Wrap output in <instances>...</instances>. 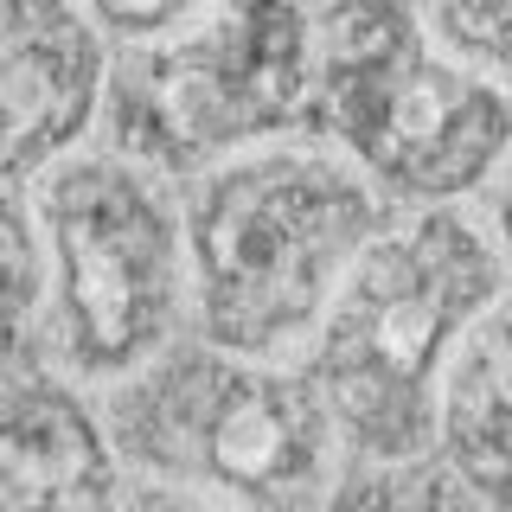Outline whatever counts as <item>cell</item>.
I'll use <instances>...</instances> for the list:
<instances>
[{
	"instance_id": "obj_14",
	"label": "cell",
	"mask_w": 512,
	"mask_h": 512,
	"mask_svg": "<svg viewBox=\"0 0 512 512\" xmlns=\"http://www.w3.org/2000/svg\"><path fill=\"white\" fill-rule=\"evenodd\" d=\"M77 7L116 45H128V39H148V32H167L173 20H186L199 0H77Z\"/></svg>"
},
{
	"instance_id": "obj_10",
	"label": "cell",
	"mask_w": 512,
	"mask_h": 512,
	"mask_svg": "<svg viewBox=\"0 0 512 512\" xmlns=\"http://www.w3.org/2000/svg\"><path fill=\"white\" fill-rule=\"evenodd\" d=\"M436 461L487 512H512V423L480 410H442L436 416Z\"/></svg>"
},
{
	"instance_id": "obj_16",
	"label": "cell",
	"mask_w": 512,
	"mask_h": 512,
	"mask_svg": "<svg viewBox=\"0 0 512 512\" xmlns=\"http://www.w3.org/2000/svg\"><path fill=\"white\" fill-rule=\"evenodd\" d=\"M26 359H52L45 308H20V301H0V365H26Z\"/></svg>"
},
{
	"instance_id": "obj_6",
	"label": "cell",
	"mask_w": 512,
	"mask_h": 512,
	"mask_svg": "<svg viewBox=\"0 0 512 512\" xmlns=\"http://www.w3.org/2000/svg\"><path fill=\"white\" fill-rule=\"evenodd\" d=\"M314 0H199L167 32L109 52L96 135L167 180L308 122Z\"/></svg>"
},
{
	"instance_id": "obj_2",
	"label": "cell",
	"mask_w": 512,
	"mask_h": 512,
	"mask_svg": "<svg viewBox=\"0 0 512 512\" xmlns=\"http://www.w3.org/2000/svg\"><path fill=\"white\" fill-rule=\"evenodd\" d=\"M192 333L256 359H301L346 269L397 212L320 135H276L192 173Z\"/></svg>"
},
{
	"instance_id": "obj_8",
	"label": "cell",
	"mask_w": 512,
	"mask_h": 512,
	"mask_svg": "<svg viewBox=\"0 0 512 512\" xmlns=\"http://www.w3.org/2000/svg\"><path fill=\"white\" fill-rule=\"evenodd\" d=\"M122 461L96 423V404L52 359L0 365V500H39L109 480Z\"/></svg>"
},
{
	"instance_id": "obj_4",
	"label": "cell",
	"mask_w": 512,
	"mask_h": 512,
	"mask_svg": "<svg viewBox=\"0 0 512 512\" xmlns=\"http://www.w3.org/2000/svg\"><path fill=\"white\" fill-rule=\"evenodd\" d=\"M301 135L359 160L391 205H474L512 154V84L448 52L423 0H314Z\"/></svg>"
},
{
	"instance_id": "obj_13",
	"label": "cell",
	"mask_w": 512,
	"mask_h": 512,
	"mask_svg": "<svg viewBox=\"0 0 512 512\" xmlns=\"http://www.w3.org/2000/svg\"><path fill=\"white\" fill-rule=\"evenodd\" d=\"M391 487H397V512H487L436 461V448H429V455H410V461H391Z\"/></svg>"
},
{
	"instance_id": "obj_11",
	"label": "cell",
	"mask_w": 512,
	"mask_h": 512,
	"mask_svg": "<svg viewBox=\"0 0 512 512\" xmlns=\"http://www.w3.org/2000/svg\"><path fill=\"white\" fill-rule=\"evenodd\" d=\"M423 13L448 52L512 84V0H423Z\"/></svg>"
},
{
	"instance_id": "obj_1",
	"label": "cell",
	"mask_w": 512,
	"mask_h": 512,
	"mask_svg": "<svg viewBox=\"0 0 512 512\" xmlns=\"http://www.w3.org/2000/svg\"><path fill=\"white\" fill-rule=\"evenodd\" d=\"M506 288L480 205H397L378 224L301 352L352 461L429 455L448 352Z\"/></svg>"
},
{
	"instance_id": "obj_15",
	"label": "cell",
	"mask_w": 512,
	"mask_h": 512,
	"mask_svg": "<svg viewBox=\"0 0 512 512\" xmlns=\"http://www.w3.org/2000/svg\"><path fill=\"white\" fill-rule=\"evenodd\" d=\"M320 512H397V487H391V461H346L340 487L327 493Z\"/></svg>"
},
{
	"instance_id": "obj_17",
	"label": "cell",
	"mask_w": 512,
	"mask_h": 512,
	"mask_svg": "<svg viewBox=\"0 0 512 512\" xmlns=\"http://www.w3.org/2000/svg\"><path fill=\"white\" fill-rule=\"evenodd\" d=\"M480 218H487V231L500 237V250H506V269H512V167L500 160V173L487 180V192H480Z\"/></svg>"
},
{
	"instance_id": "obj_12",
	"label": "cell",
	"mask_w": 512,
	"mask_h": 512,
	"mask_svg": "<svg viewBox=\"0 0 512 512\" xmlns=\"http://www.w3.org/2000/svg\"><path fill=\"white\" fill-rule=\"evenodd\" d=\"M0 301L45 308V244H39V218H32L26 180H13V173H0Z\"/></svg>"
},
{
	"instance_id": "obj_9",
	"label": "cell",
	"mask_w": 512,
	"mask_h": 512,
	"mask_svg": "<svg viewBox=\"0 0 512 512\" xmlns=\"http://www.w3.org/2000/svg\"><path fill=\"white\" fill-rule=\"evenodd\" d=\"M442 410H480V416H506L512 423V288L493 308H480V320L448 352L436 416Z\"/></svg>"
},
{
	"instance_id": "obj_19",
	"label": "cell",
	"mask_w": 512,
	"mask_h": 512,
	"mask_svg": "<svg viewBox=\"0 0 512 512\" xmlns=\"http://www.w3.org/2000/svg\"><path fill=\"white\" fill-rule=\"evenodd\" d=\"M506 167H512V154H506Z\"/></svg>"
},
{
	"instance_id": "obj_3",
	"label": "cell",
	"mask_w": 512,
	"mask_h": 512,
	"mask_svg": "<svg viewBox=\"0 0 512 512\" xmlns=\"http://www.w3.org/2000/svg\"><path fill=\"white\" fill-rule=\"evenodd\" d=\"M109 455L231 512H320L346 442L301 359H256L180 333L90 391Z\"/></svg>"
},
{
	"instance_id": "obj_7",
	"label": "cell",
	"mask_w": 512,
	"mask_h": 512,
	"mask_svg": "<svg viewBox=\"0 0 512 512\" xmlns=\"http://www.w3.org/2000/svg\"><path fill=\"white\" fill-rule=\"evenodd\" d=\"M109 39L77 0H0V96L39 148V167L96 128Z\"/></svg>"
},
{
	"instance_id": "obj_18",
	"label": "cell",
	"mask_w": 512,
	"mask_h": 512,
	"mask_svg": "<svg viewBox=\"0 0 512 512\" xmlns=\"http://www.w3.org/2000/svg\"><path fill=\"white\" fill-rule=\"evenodd\" d=\"M0 173H13V180L39 173V148H32V135L20 128V116L7 109V96H0Z\"/></svg>"
},
{
	"instance_id": "obj_5",
	"label": "cell",
	"mask_w": 512,
	"mask_h": 512,
	"mask_svg": "<svg viewBox=\"0 0 512 512\" xmlns=\"http://www.w3.org/2000/svg\"><path fill=\"white\" fill-rule=\"evenodd\" d=\"M26 192L45 244V333L64 378L96 391L192 333L180 180L90 128L26 173Z\"/></svg>"
}]
</instances>
